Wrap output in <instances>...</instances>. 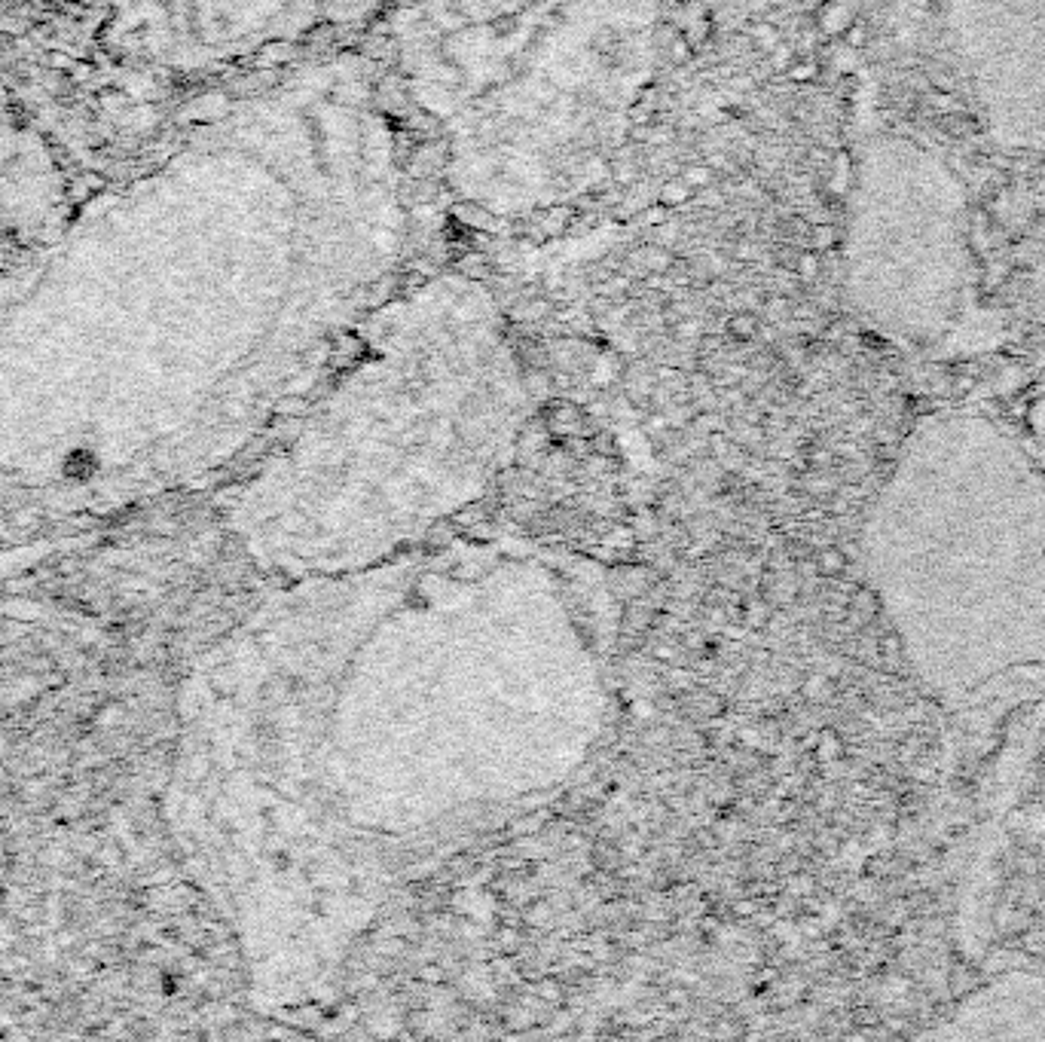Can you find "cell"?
<instances>
[{
  "mask_svg": "<svg viewBox=\"0 0 1045 1042\" xmlns=\"http://www.w3.org/2000/svg\"><path fill=\"white\" fill-rule=\"evenodd\" d=\"M605 569L508 529L285 581L190 694L196 874L269 1006L327 997L425 877L554 804L612 709Z\"/></svg>",
  "mask_w": 1045,
  "mask_h": 1042,
  "instance_id": "6da1fadb",
  "label": "cell"
},
{
  "mask_svg": "<svg viewBox=\"0 0 1045 1042\" xmlns=\"http://www.w3.org/2000/svg\"><path fill=\"white\" fill-rule=\"evenodd\" d=\"M410 129L352 49L224 104L0 285V419L132 422L196 471L239 456L416 257Z\"/></svg>",
  "mask_w": 1045,
  "mask_h": 1042,
  "instance_id": "7a4b0ae2",
  "label": "cell"
},
{
  "mask_svg": "<svg viewBox=\"0 0 1045 1042\" xmlns=\"http://www.w3.org/2000/svg\"><path fill=\"white\" fill-rule=\"evenodd\" d=\"M343 355L233 511L245 551L285 581L376 566L447 529L532 416L505 312L462 272L382 300Z\"/></svg>",
  "mask_w": 1045,
  "mask_h": 1042,
  "instance_id": "3957f363",
  "label": "cell"
},
{
  "mask_svg": "<svg viewBox=\"0 0 1045 1042\" xmlns=\"http://www.w3.org/2000/svg\"><path fill=\"white\" fill-rule=\"evenodd\" d=\"M670 0H398L392 89L447 190L532 217L609 181L664 52Z\"/></svg>",
  "mask_w": 1045,
  "mask_h": 1042,
  "instance_id": "277c9868",
  "label": "cell"
},
{
  "mask_svg": "<svg viewBox=\"0 0 1045 1042\" xmlns=\"http://www.w3.org/2000/svg\"><path fill=\"white\" fill-rule=\"evenodd\" d=\"M862 551L942 706L987 719L1045 688V477L994 428L920 434L874 502Z\"/></svg>",
  "mask_w": 1045,
  "mask_h": 1042,
  "instance_id": "5b68a950",
  "label": "cell"
},
{
  "mask_svg": "<svg viewBox=\"0 0 1045 1042\" xmlns=\"http://www.w3.org/2000/svg\"><path fill=\"white\" fill-rule=\"evenodd\" d=\"M147 65L214 74L282 62L309 46H340L398 0H71Z\"/></svg>",
  "mask_w": 1045,
  "mask_h": 1042,
  "instance_id": "8992f818",
  "label": "cell"
},
{
  "mask_svg": "<svg viewBox=\"0 0 1045 1042\" xmlns=\"http://www.w3.org/2000/svg\"><path fill=\"white\" fill-rule=\"evenodd\" d=\"M929 1036L948 1039H1045V975L1009 972L1000 975L966 1003L951 1021Z\"/></svg>",
  "mask_w": 1045,
  "mask_h": 1042,
  "instance_id": "52a82bcc",
  "label": "cell"
},
{
  "mask_svg": "<svg viewBox=\"0 0 1045 1042\" xmlns=\"http://www.w3.org/2000/svg\"><path fill=\"white\" fill-rule=\"evenodd\" d=\"M856 7L850 0H822V7L816 10V22L819 28L829 37H844V31L856 22Z\"/></svg>",
  "mask_w": 1045,
  "mask_h": 1042,
  "instance_id": "ba28073f",
  "label": "cell"
},
{
  "mask_svg": "<svg viewBox=\"0 0 1045 1042\" xmlns=\"http://www.w3.org/2000/svg\"><path fill=\"white\" fill-rule=\"evenodd\" d=\"M101 468V453L92 444H74L62 456V474L68 480H89Z\"/></svg>",
  "mask_w": 1045,
  "mask_h": 1042,
  "instance_id": "9c48e42d",
  "label": "cell"
},
{
  "mask_svg": "<svg viewBox=\"0 0 1045 1042\" xmlns=\"http://www.w3.org/2000/svg\"><path fill=\"white\" fill-rule=\"evenodd\" d=\"M835 242H838V233H835V227L832 224H816L813 230H810V245H813V251H829V248H835Z\"/></svg>",
  "mask_w": 1045,
  "mask_h": 1042,
  "instance_id": "30bf717a",
  "label": "cell"
},
{
  "mask_svg": "<svg viewBox=\"0 0 1045 1042\" xmlns=\"http://www.w3.org/2000/svg\"><path fill=\"white\" fill-rule=\"evenodd\" d=\"M795 272L804 279V282H813L819 276V251H804L798 254L795 260Z\"/></svg>",
  "mask_w": 1045,
  "mask_h": 1042,
  "instance_id": "8fae6325",
  "label": "cell"
},
{
  "mask_svg": "<svg viewBox=\"0 0 1045 1042\" xmlns=\"http://www.w3.org/2000/svg\"><path fill=\"white\" fill-rule=\"evenodd\" d=\"M841 40H844V43H847V46H850V49L856 52V49H865V46H868V40H871V31H868V25H865L862 19H856V22H853V25H850V28L844 31V37H841Z\"/></svg>",
  "mask_w": 1045,
  "mask_h": 1042,
  "instance_id": "7c38bea8",
  "label": "cell"
},
{
  "mask_svg": "<svg viewBox=\"0 0 1045 1042\" xmlns=\"http://www.w3.org/2000/svg\"><path fill=\"white\" fill-rule=\"evenodd\" d=\"M789 77H792L795 83H810L813 77H819V65H816L813 59H792Z\"/></svg>",
  "mask_w": 1045,
  "mask_h": 1042,
  "instance_id": "4fadbf2b",
  "label": "cell"
},
{
  "mask_svg": "<svg viewBox=\"0 0 1045 1042\" xmlns=\"http://www.w3.org/2000/svg\"><path fill=\"white\" fill-rule=\"evenodd\" d=\"M1042 939H1045V896H1042Z\"/></svg>",
  "mask_w": 1045,
  "mask_h": 1042,
  "instance_id": "5bb4252c",
  "label": "cell"
}]
</instances>
